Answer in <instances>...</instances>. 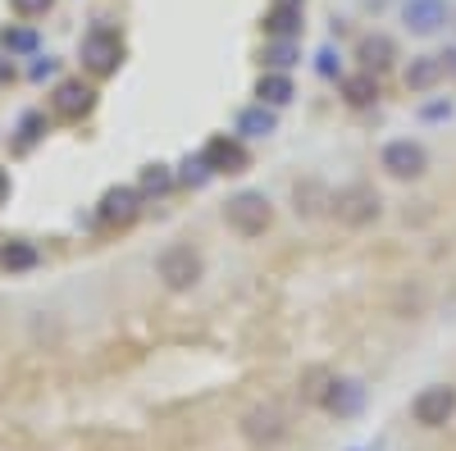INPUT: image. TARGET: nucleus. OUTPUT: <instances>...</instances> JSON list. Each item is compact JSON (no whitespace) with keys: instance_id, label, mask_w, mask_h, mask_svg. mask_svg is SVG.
I'll list each match as a JSON object with an SVG mask.
<instances>
[{"instance_id":"obj_1","label":"nucleus","mask_w":456,"mask_h":451,"mask_svg":"<svg viewBox=\"0 0 456 451\" xmlns=\"http://www.w3.org/2000/svg\"><path fill=\"white\" fill-rule=\"evenodd\" d=\"M224 223L242 238H260L274 223V205L265 192H238V197L224 201Z\"/></svg>"},{"instance_id":"obj_2","label":"nucleus","mask_w":456,"mask_h":451,"mask_svg":"<svg viewBox=\"0 0 456 451\" xmlns=\"http://www.w3.org/2000/svg\"><path fill=\"white\" fill-rule=\"evenodd\" d=\"M156 274H160V283H165L169 292H187V287H197V283H201V274H206L201 251H197V246H187V242L165 246V251H160V260H156Z\"/></svg>"},{"instance_id":"obj_3","label":"nucleus","mask_w":456,"mask_h":451,"mask_svg":"<svg viewBox=\"0 0 456 451\" xmlns=\"http://www.w3.org/2000/svg\"><path fill=\"white\" fill-rule=\"evenodd\" d=\"M379 169H384L388 178H397V182H415V178H425V169H429V150L420 141H411V137L388 141L384 156H379Z\"/></svg>"},{"instance_id":"obj_4","label":"nucleus","mask_w":456,"mask_h":451,"mask_svg":"<svg viewBox=\"0 0 456 451\" xmlns=\"http://www.w3.org/2000/svg\"><path fill=\"white\" fill-rule=\"evenodd\" d=\"M124 64V42H119V32H110V28H92L83 36V68L96 73V78H110V73H119Z\"/></svg>"},{"instance_id":"obj_5","label":"nucleus","mask_w":456,"mask_h":451,"mask_svg":"<svg viewBox=\"0 0 456 451\" xmlns=\"http://www.w3.org/2000/svg\"><path fill=\"white\" fill-rule=\"evenodd\" d=\"M452 415H456V388L452 383H429L411 401V420L420 429H443Z\"/></svg>"},{"instance_id":"obj_6","label":"nucleus","mask_w":456,"mask_h":451,"mask_svg":"<svg viewBox=\"0 0 456 451\" xmlns=\"http://www.w3.org/2000/svg\"><path fill=\"white\" fill-rule=\"evenodd\" d=\"M142 214V192L137 187H110V192L96 201V223L101 229H128Z\"/></svg>"},{"instance_id":"obj_7","label":"nucleus","mask_w":456,"mask_h":451,"mask_svg":"<svg viewBox=\"0 0 456 451\" xmlns=\"http://www.w3.org/2000/svg\"><path fill=\"white\" fill-rule=\"evenodd\" d=\"M201 160L210 165V173H247L251 169V156H247L242 137H210Z\"/></svg>"},{"instance_id":"obj_8","label":"nucleus","mask_w":456,"mask_h":451,"mask_svg":"<svg viewBox=\"0 0 456 451\" xmlns=\"http://www.w3.org/2000/svg\"><path fill=\"white\" fill-rule=\"evenodd\" d=\"M333 214L342 219V223H352V229H361V223H370V219H379V197L370 192V187H342V192L333 197Z\"/></svg>"},{"instance_id":"obj_9","label":"nucleus","mask_w":456,"mask_h":451,"mask_svg":"<svg viewBox=\"0 0 456 451\" xmlns=\"http://www.w3.org/2000/svg\"><path fill=\"white\" fill-rule=\"evenodd\" d=\"M92 105H96V92L83 78H64L51 92V109L60 119H83V115H92Z\"/></svg>"},{"instance_id":"obj_10","label":"nucleus","mask_w":456,"mask_h":451,"mask_svg":"<svg viewBox=\"0 0 456 451\" xmlns=\"http://www.w3.org/2000/svg\"><path fill=\"white\" fill-rule=\"evenodd\" d=\"M402 23H406L415 36H434V32L447 23V0H406Z\"/></svg>"},{"instance_id":"obj_11","label":"nucleus","mask_w":456,"mask_h":451,"mask_svg":"<svg viewBox=\"0 0 456 451\" xmlns=\"http://www.w3.org/2000/svg\"><path fill=\"white\" fill-rule=\"evenodd\" d=\"M242 433L251 442H279L288 433V420H283V410L279 406H256L242 415Z\"/></svg>"},{"instance_id":"obj_12","label":"nucleus","mask_w":456,"mask_h":451,"mask_svg":"<svg viewBox=\"0 0 456 451\" xmlns=\"http://www.w3.org/2000/svg\"><path fill=\"white\" fill-rule=\"evenodd\" d=\"M320 406L329 410V415H338V420H352L356 410L365 406V388H361L356 379H333L329 392L320 397Z\"/></svg>"},{"instance_id":"obj_13","label":"nucleus","mask_w":456,"mask_h":451,"mask_svg":"<svg viewBox=\"0 0 456 451\" xmlns=\"http://www.w3.org/2000/svg\"><path fill=\"white\" fill-rule=\"evenodd\" d=\"M402 78H406V92H434L447 78V55H415Z\"/></svg>"},{"instance_id":"obj_14","label":"nucleus","mask_w":456,"mask_h":451,"mask_svg":"<svg viewBox=\"0 0 456 451\" xmlns=\"http://www.w3.org/2000/svg\"><path fill=\"white\" fill-rule=\"evenodd\" d=\"M301 10H306V0H274L270 14H265V32L270 36H297L301 32Z\"/></svg>"},{"instance_id":"obj_15","label":"nucleus","mask_w":456,"mask_h":451,"mask_svg":"<svg viewBox=\"0 0 456 451\" xmlns=\"http://www.w3.org/2000/svg\"><path fill=\"white\" fill-rule=\"evenodd\" d=\"M274 128H279V119H274V109L270 105H247L242 115H238V137L242 141H260V137H274Z\"/></svg>"},{"instance_id":"obj_16","label":"nucleus","mask_w":456,"mask_h":451,"mask_svg":"<svg viewBox=\"0 0 456 451\" xmlns=\"http://www.w3.org/2000/svg\"><path fill=\"white\" fill-rule=\"evenodd\" d=\"M256 96H260V105L279 109V105H288V101L297 96V87H292V78H288L283 68H265L260 83H256Z\"/></svg>"},{"instance_id":"obj_17","label":"nucleus","mask_w":456,"mask_h":451,"mask_svg":"<svg viewBox=\"0 0 456 451\" xmlns=\"http://www.w3.org/2000/svg\"><path fill=\"white\" fill-rule=\"evenodd\" d=\"M393 64V42L384 32H374V36H365L361 42V68H370V73H384Z\"/></svg>"},{"instance_id":"obj_18","label":"nucleus","mask_w":456,"mask_h":451,"mask_svg":"<svg viewBox=\"0 0 456 451\" xmlns=\"http://www.w3.org/2000/svg\"><path fill=\"white\" fill-rule=\"evenodd\" d=\"M174 182H178V173H174L169 165H146L142 178H137V192H142V201H146V197H165Z\"/></svg>"},{"instance_id":"obj_19","label":"nucleus","mask_w":456,"mask_h":451,"mask_svg":"<svg viewBox=\"0 0 456 451\" xmlns=\"http://www.w3.org/2000/svg\"><path fill=\"white\" fill-rule=\"evenodd\" d=\"M342 96H347V105H374V101H379L374 73L361 68V73H352V78H342Z\"/></svg>"},{"instance_id":"obj_20","label":"nucleus","mask_w":456,"mask_h":451,"mask_svg":"<svg viewBox=\"0 0 456 451\" xmlns=\"http://www.w3.org/2000/svg\"><path fill=\"white\" fill-rule=\"evenodd\" d=\"M37 260H42V251H37L32 242H5V246H0V265H5L10 274H23V270H32Z\"/></svg>"},{"instance_id":"obj_21","label":"nucleus","mask_w":456,"mask_h":451,"mask_svg":"<svg viewBox=\"0 0 456 451\" xmlns=\"http://www.w3.org/2000/svg\"><path fill=\"white\" fill-rule=\"evenodd\" d=\"M297 64V36H274L270 46H265V68H292Z\"/></svg>"},{"instance_id":"obj_22","label":"nucleus","mask_w":456,"mask_h":451,"mask_svg":"<svg viewBox=\"0 0 456 451\" xmlns=\"http://www.w3.org/2000/svg\"><path fill=\"white\" fill-rule=\"evenodd\" d=\"M0 46H5L10 55H32L37 51V32L32 28H5L0 32Z\"/></svg>"},{"instance_id":"obj_23","label":"nucleus","mask_w":456,"mask_h":451,"mask_svg":"<svg viewBox=\"0 0 456 451\" xmlns=\"http://www.w3.org/2000/svg\"><path fill=\"white\" fill-rule=\"evenodd\" d=\"M178 178H183L187 187H201V182H210L215 173H210V165L197 156V160H183V173H178Z\"/></svg>"},{"instance_id":"obj_24","label":"nucleus","mask_w":456,"mask_h":451,"mask_svg":"<svg viewBox=\"0 0 456 451\" xmlns=\"http://www.w3.org/2000/svg\"><path fill=\"white\" fill-rule=\"evenodd\" d=\"M51 5H55V0H10V10H14L19 19H42Z\"/></svg>"},{"instance_id":"obj_25","label":"nucleus","mask_w":456,"mask_h":451,"mask_svg":"<svg viewBox=\"0 0 456 451\" xmlns=\"http://www.w3.org/2000/svg\"><path fill=\"white\" fill-rule=\"evenodd\" d=\"M425 119H452V101H438V105H425Z\"/></svg>"},{"instance_id":"obj_26","label":"nucleus","mask_w":456,"mask_h":451,"mask_svg":"<svg viewBox=\"0 0 456 451\" xmlns=\"http://www.w3.org/2000/svg\"><path fill=\"white\" fill-rule=\"evenodd\" d=\"M10 201V169H0V205Z\"/></svg>"},{"instance_id":"obj_27","label":"nucleus","mask_w":456,"mask_h":451,"mask_svg":"<svg viewBox=\"0 0 456 451\" xmlns=\"http://www.w3.org/2000/svg\"><path fill=\"white\" fill-rule=\"evenodd\" d=\"M320 73H333V51H320Z\"/></svg>"},{"instance_id":"obj_28","label":"nucleus","mask_w":456,"mask_h":451,"mask_svg":"<svg viewBox=\"0 0 456 451\" xmlns=\"http://www.w3.org/2000/svg\"><path fill=\"white\" fill-rule=\"evenodd\" d=\"M0 78H10V68H5V64H0Z\"/></svg>"},{"instance_id":"obj_29","label":"nucleus","mask_w":456,"mask_h":451,"mask_svg":"<svg viewBox=\"0 0 456 451\" xmlns=\"http://www.w3.org/2000/svg\"><path fill=\"white\" fill-rule=\"evenodd\" d=\"M0 246H5V238H0Z\"/></svg>"}]
</instances>
